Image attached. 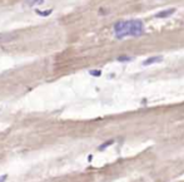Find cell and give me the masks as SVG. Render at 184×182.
<instances>
[{
    "mask_svg": "<svg viewBox=\"0 0 184 182\" xmlns=\"http://www.w3.org/2000/svg\"><path fill=\"white\" fill-rule=\"evenodd\" d=\"M113 33L114 37L119 40L125 38H139L145 34V25L140 19L119 20L114 23Z\"/></svg>",
    "mask_w": 184,
    "mask_h": 182,
    "instance_id": "6da1fadb",
    "label": "cell"
},
{
    "mask_svg": "<svg viewBox=\"0 0 184 182\" xmlns=\"http://www.w3.org/2000/svg\"><path fill=\"white\" fill-rule=\"evenodd\" d=\"M174 13H175V8H170V9L162 10L159 13H157L154 15V18H157V19H167V18H169V16H172Z\"/></svg>",
    "mask_w": 184,
    "mask_h": 182,
    "instance_id": "7a4b0ae2",
    "label": "cell"
},
{
    "mask_svg": "<svg viewBox=\"0 0 184 182\" xmlns=\"http://www.w3.org/2000/svg\"><path fill=\"white\" fill-rule=\"evenodd\" d=\"M162 60H163V55H154V57L147 58V59L143 62V65L144 67H148V65H153L155 63H160Z\"/></svg>",
    "mask_w": 184,
    "mask_h": 182,
    "instance_id": "3957f363",
    "label": "cell"
},
{
    "mask_svg": "<svg viewBox=\"0 0 184 182\" xmlns=\"http://www.w3.org/2000/svg\"><path fill=\"white\" fill-rule=\"evenodd\" d=\"M116 60H118L119 63H129L133 60V57L130 55H119L118 58H116Z\"/></svg>",
    "mask_w": 184,
    "mask_h": 182,
    "instance_id": "277c9868",
    "label": "cell"
},
{
    "mask_svg": "<svg viewBox=\"0 0 184 182\" xmlns=\"http://www.w3.org/2000/svg\"><path fill=\"white\" fill-rule=\"evenodd\" d=\"M113 143H114V139H109V141H106V142H104L103 145H100V146L98 147V150H99V151H104L105 148H108L109 146H112Z\"/></svg>",
    "mask_w": 184,
    "mask_h": 182,
    "instance_id": "5b68a950",
    "label": "cell"
},
{
    "mask_svg": "<svg viewBox=\"0 0 184 182\" xmlns=\"http://www.w3.org/2000/svg\"><path fill=\"white\" fill-rule=\"evenodd\" d=\"M44 0H25V4L30 5V6H34V5H40L43 4Z\"/></svg>",
    "mask_w": 184,
    "mask_h": 182,
    "instance_id": "8992f818",
    "label": "cell"
},
{
    "mask_svg": "<svg viewBox=\"0 0 184 182\" xmlns=\"http://www.w3.org/2000/svg\"><path fill=\"white\" fill-rule=\"evenodd\" d=\"M35 13H36L38 15H40V16H49L50 14L53 13V10H50V9H49V10H43V11H41V10H38V9H36Z\"/></svg>",
    "mask_w": 184,
    "mask_h": 182,
    "instance_id": "52a82bcc",
    "label": "cell"
},
{
    "mask_svg": "<svg viewBox=\"0 0 184 182\" xmlns=\"http://www.w3.org/2000/svg\"><path fill=\"white\" fill-rule=\"evenodd\" d=\"M90 76H93V77H100L102 76V70H99V69H93V70H90L89 72Z\"/></svg>",
    "mask_w": 184,
    "mask_h": 182,
    "instance_id": "ba28073f",
    "label": "cell"
},
{
    "mask_svg": "<svg viewBox=\"0 0 184 182\" xmlns=\"http://www.w3.org/2000/svg\"><path fill=\"white\" fill-rule=\"evenodd\" d=\"M8 178V175H3V176H0V182H5Z\"/></svg>",
    "mask_w": 184,
    "mask_h": 182,
    "instance_id": "9c48e42d",
    "label": "cell"
},
{
    "mask_svg": "<svg viewBox=\"0 0 184 182\" xmlns=\"http://www.w3.org/2000/svg\"><path fill=\"white\" fill-rule=\"evenodd\" d=\"M91 160H93V156L89 154V156H88V161H89V162H91Z\"/></svg>",
    "mask_w": 184,
    "mask_h": 182,
    "instance_id": "30bf717a",
    "label": "cell"
}]
</instances>
